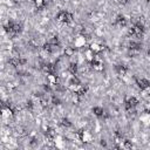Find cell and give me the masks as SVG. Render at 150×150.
<instances>
[{
  "instance_id": "5b68a950",
  "label": "cell",
  "mask_w": 150,
  "mask_h": 150,
  "mask_svg": "<svg viewBox=\"0 0 150 150\" xmlns=\"http://www.w3.org/2000/svg\"><path fill=\"white\" fill-rule=\"evenodd\" d=\"M136 86L141 89V90H146L150 88V80L145 79V77H141L136 80Z\"/></svg>"
},
{
  "instance_id": "5bb4252c",
  "label": "cell",
  "mask_w": 150,
  "mask_h": 150,
  "mask_svg": "<svg viewBox=\"0 0 150 150\" xmlns=\"http://www.w3.org/2000/svg\"><path fill=\"white\" fill-rule=\"evenodd\" d=\"M148 55L150 56V48H149V50H148Z\"/></svg>"
},
{
  "instance_id": "6da1fadb",
  "label": "cell",
  "mask_w": 150,
  "mask_h": 150,
  "mask_svg": "<svg viewBox=\"0 0 150 150\" xmlns=\"http://www.w3.org/2000/svg\"><path fill=\"white\" fill-rule=\"evenodd\" d=\"M144 32H145V27H144L143 22L137 21V22H135V23L131 26V28L129 29V35H131L132 38L139 39V38L143 36Z\"/></svg>"
},
{
  "instance_id": "4fadbf2b",
  "label": "cell",
  "mask_w": 150,
  "mask_h": 150,
  "mask_svg": "<svg viewBox=\"0 0 150 150\" xmlns=\"http://www.w3.org/2000/svg\"><path fill=\"white\" fill-rule=\"evenodd\" d=\"M117 1H118L120 4H123V5L127 4V2H129V0H117Z\"/></svg>"
},
{
  "instance_id": "8992f818",
  "label": "cell",
  "mask_w": 150,
  "mask_h": 150,
  "mask_svg": "<svg viewBox=\"0 0 150 150\" xmlns=\"http://www.w3.org/2000/svg\"><path fill=\"white\" fill-rule=\"evenodd\" d=\"M115 25H116L117 27L124 28V27H127V25H128V19H127V18H125L123 14H118V15L116 16Z\"/></svg>"
},
{
  "instance_id": "52a82bcc",
  "label": "cell",
  "mask_w": 150,
  "mask_h": 150,
  "mask_svg": "<svg viewBox=\"0 0 150 150\" xmlns=\"http://www.w3.org/2000/svg\"><path fill=\"white\" fill-rule=\"evenodd\" d=\"M79 71V66L76 62H70L69 66H68V73L70 75H76Z\"/></svg>"
},
{
  "instance_id": "8fae6325",
  "label": "cell",
  "mask_w": 150,
  "mask_h": 150,
  "mask_svg": "<svg viewBox=\"0 0 150 150\" xmlns=\"http://www.w3.org/2000/svg\"><path fill=\"white\" fill-rule=\"evenodd\" d=\"M74 53H75V49H74L73 47H67V48L64 49V54H66V56H71Z\"/></svg>"
},
{
  "instance_id": "277c9868",
  "label": "cell",
  "mask_w": 150,
  "mask_h": 150,
  "mask_svg": "<svg viewBox=\"0 0 150 150\" xmlns=\"http://www.w3.org/2000/svg\"><path fill=\"white\" fill-rule=\"evenodd\" d=\"M137 104H138V100H137V97H135V96H129V97L125 98V101H124V108H125V110H128V111L135 109V108L137 107Z\"/></svg>"
},
{
  "instance_id": "7a4b0ae2",
  "label": "cell",
  "mask_w": 150,
  "mask_h": 150,
  "mask_svg": "<svg viewBox=\"0 0 150 150\" xmlns=\"http://www.w3.org/2000/svg\"><path fill=\"white\" fill-rule=\"evenodd\" d=\"M56 19L59 22L63 25H69L73 22V14L69 11H60L56 14Z\"/></svg>"
},
{
  "instance_id": "30bf717a",
  "label": "cell",
  "mask_w": 150,
  "mask_h": 150,
  "mask_svg": "<svg viewBox=\"0 0 150 150\" xmlns=\"http://www.w3.org/2000/svg\"><path fill=\"white\" fill-rule=\"evenodd\" d=\"M48 0H34V5L36 8H45Z\"/></svg>"
},
{
  "instance_id": "3957f363",
  "label": "cell",
  "mask_w": 150,
  "mask_h": 150,
  "mask_svg": "<svg viewBox=\"0 0 150 150\" xmlns=\"http://www.w3.org/2000/svg\"><path fill=\"white\" fill-rule=\"evenodd\" d=\"M6 29H7V32H8V34H11V35H16V34H19L21 30H22V26L19 23V22H16V21H8V23H7V27H6Z\"/></svg>"
},
{
  "instance_id": "ba28073f",
  "label": "cell",
  "mask_w": 150,
  "mask_h": 150,
  "mask_svg": "<svg viewBox=\"0 0 150 150\" xmlns=\"http://www.w3.org/2000/svg\"><path fill=\"white\" fill-rule=\"evenodd\" d=\"M115 69H116V71H117L118 75H125L127 71H128V68L124 64H116L115 66Z\"/></svg>"
},
{
  "instance_id": "7c38bea8",
  "label": "cell",
  "mask_w": 150,
  "mask_h": 150,
  "mask_svg": "<svg viewBox=\"0 0 150 150\" xmlns=\"http://www.w3.org/2000/svg\"><path fill=\"white\" fill-rule=\"evenodd\" d=\"M61 124H62L63 127H66V128H69V127H71V122H70L68 118H62V122H61Z\"/></svg>"
},
{
  "instance_id": "9c48e42d",
  "label": "cell",
  "mask_w": 150,
  "mask_h": 150,
  "mask_svg": "<svg viewBox=\"0 0 150 150\" xmlns=\"http://www.w3.org/2000/svg\"><path fill=\"white\" fill-rule=\"evenodd\" d=\"M93 112H94V115L95 116H97V117H102L103 115H104V109L102 108V107H94L93 108Z\"/></svg>"
}]
</instances>
